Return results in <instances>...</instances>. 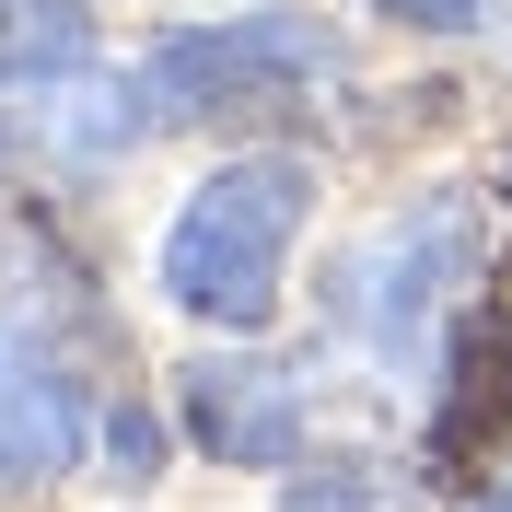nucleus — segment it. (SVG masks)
Here are the masks:
<instances>
[{
    "mask_svg": "<svg viewBox=\"0 0 512 512\" xmlns=\"http://www.w3.org/2000/svg\"><path fill=\"white\" fill-rule=\"evenodd\" d=\"M303 198L315 175L291 152H245V163H210L187 187V210L163 222V303L222 338H256L280 315V256L303 233Z\"/></svg>",
    "mask_w": 512,
    "mask_h": 512,
    "instance_id": "obj_1",
    "label": "nucleus"
},
{
    "mask_svg": "<svg viewBox=\"0 0 512 512\" xmlns=\"http://www.w3.org/2000/svg\"><path fill=\"white\" fill-rule=\"evenodd\" d=\"M338 70V35L303 24V12H222L198 35H163L140 59V128H187V117H256V105H291L303 82Z\"/></svg>",
    "mask_w": 512,
    "mask_h": 512,
    "instance_id": "obj_2",
    "label": "nucleus"
},
{
    "mask_svg": "<svg viewBox=\"0 0 512 512\" xmlns=\"http://www.w3.org/2000/svg\"><path fill=\"white\" fill-rule=\"evenodd\" d=\"M501 431H512V303H466L454 315V350H443V396H431L419 466L431 478H466Z\"/></svg>",
    "mask_w": 512,
    "mask_h": 512,
    "instance_id": "obj_3",
    "label": "nucleus"
},
{
    "mask_svg": "<svg viewBox=\"0 0 512 512\" xmlns=\"http://www.w3.org/2000/svg\"><path fill=\"white\" fill-rule=\"evenodd\" d=\"M82 431H94V408H82V384L59 373V350H47L35 326H0V489L70 478Z\"/></svg>",
    "mask_w": 512,
    "mask_h": 512,
    "instance_id": "obj_4",
    "label": "nucleus"
},
{
    "mask_svg": "<svg viewBox=\"0 0 512 512\" xmlns=\"http://www.w3.org/2000/svg\"><path fill=\"white\" fill-rule=\"evenodd\" d=\"M187 408L222 454H280L291 419H303V384L291 373H187Z\"/></svg>",
    "mask_w": 512,
    "mask_h": 512,
    "instance_id": "obj_5",
    "label": "nucleus"
},
{
    "mask_svg": "<svg viewBox=\"0 0 512 512\" xmlns=\"http://www.w3.org/2000/svg\"><path fill=\"white\" fill-rule=\"evenodd\" d=\"M82 59H94V12L82 0H0V94L70 82Z\"/></svg>",
    "mask_w": 512,
    "mask_h": 512,
    "instance_id": "obj_6",
    "label": "nucleus"
},
{
    "mask_svg": "<svg viewBox=\"0 0 512 512\" xmlns=\"http://www.w3.org/2000/svg\"><path fill=\"white\" fill-rule=\"evenodd\" d=\"M280 512H373V489L326 466V478H291V489H280Z\"/></svg>",
    "mask_w": 512,
    "mask_h": 512,
    "instance_id": "obj_7",
    "label": "nucleus"
},
{
    "mask_svg": "<svg viewBox=\"0 0 512 512\" xmlns=\"http://www.w3.org/2000/svg\"><path fill=\"white\" fill-rule=\"evenodd\" d=\"M373 12H396V24H431V35H454V24H478V0H373Z\"/></svg>",
    "mask_w": 512,
    "mask_h": 512,
    "instance_id": "obj_8",
    "label": "nucleus"
},
{
    "mask_svg": "<svg viewBox=\"0 0 512 512\" xmlns=\"http://www.w3.org/2000/svg\"><path fill=\"white\" fill-rule=\"evenodd\" d=\"M489 512H512V489H501V501H489Z\"/></svg>",
    "mask_w": 512,
    "mask_h": 512,
    "instance_id": "obj_9",
    "label": "nucleus"
},
{
    "mask_svg": "<svg viewBox=\"0 0 512 512\" xmlns=\"http://www.w3.org/2000/svg\"><path fill=\"white\" fill-rule=\"evenodd\" d=\"M501 198H512V187H501Z\"/></svg>",
    "mask_w": 512,
    "mask_h": 512,
    "instance_id": "obj_10",
    "label": "nucleus"
}]
</instances>
